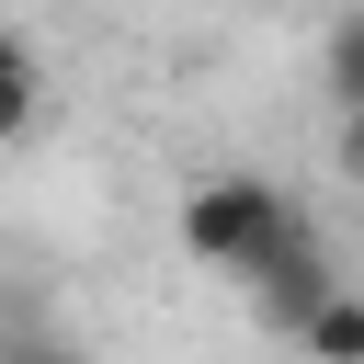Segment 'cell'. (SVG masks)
I'll return each mask as SVG.
<instances>
[{
  "label": "cell",
  "mask_w": 364,
  "mask_h": 364,
  "mask_svg": "<svg viewBox=\"0 0 364 364\" xmlns=\"http://www.w3.org/2000/svg\"><path fill=\"white\" fill-rule=\"evenodd\" d=\"M34 114H46V68H34V46L0 23V136H23Z\"/></svg>",
  "instance_id": "4"
},
{
  "label": "cell",
  "mask_w": 364,
  "mask_h": 364,
  "mask_svg": "<svg viewBox=\"0 0 364 364\" xmlns=\"http://www.w3.org/2000/svg\"><path fill=\"white\" fill-rule=\"evenodd\" d=\"M239 284H250V318H262L273 341H296V330H307V307L341 284V262H330V239H318V228H307V205H296V216L262 239V262H250Z\"/></svg>",
  "instance_id": "2"
},
{
  "label": "cell",
  "mask_w": 364,
  "mask_h": 364,
  "mask_svg": "<svg viewBox=\"0 0 364 364\" xmlns=\"http://www.w3.org/2000/svg\"><path fill=\"white\" fill-rule=\"evenodd\" d=\"M296 353H307V364H364V307H353V296L330 284V296L307 307V330H296Z\"/></svg>",
  "instance_id": "3"
},
{
  "label": "cell",
  "mask_w": 364,
  "mask_h": 364,
  "mask_svg": "<svg viewBox=\"0 0 364 364\" xmlns=\"http://www.w3.org/2000/svg\"><path fill=\"white\" fill-rule=\"evenodd\" d=\"M284 216H296L284 182H262V171H205V182L182 193V250H193L205 273H250Z\"/></svg>",
  "instance_id": "1"
},
{
  "label": "cell",
  "mask_w": 364,
  "mask_h": 364,
  "mask_svg": "<svg viewBox=\"0 0 364 364\" xmlns=\"http://www.w3.org/2000/svg\"><path fill=\"white\" fill-rule=\"evenodd\" d=\"M0 364H80V353H57V341H0Z\"/></svg>",
  "instance_id": "6"
},
{
  "label": "cell",
  "mask_w": 364,
  "mask_h": 364,
  "mask_svg": "<svg viewBox=\"0 0 364 364\" xmlns=\"http://www.w3.org/2000/svg\"><path fill=\"white\" fill-rule=\"evenodd\" d=\"M330 102H341V114L364 102V23H353V11H341V34H330Z\"/></svg>",
  "instance_id": "5"
}]
</instances>
